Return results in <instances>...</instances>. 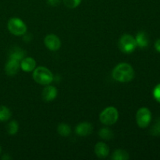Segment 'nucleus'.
Segmentation results:
<instances>
[{
    "label": "nucleus",
    "instance_id": "27",
    "mask_svg": "<svg viewBox=\"0 0 160 160\" xmlns=\"http://www.w3.org/2000/svg\"><path fill=\"white\" fill-rule=\"evenodd\" d=\"M1 152H2V148L1 146H0V154H1Z\"/></svg>",
    "mask_w": 160,
    "mask_h": 160
},
{
    "label": "nucleus",
    "instance_id": "1",
    "mask_svg": "<svg viewBox=\"0 0 160 160\" xmlns=\"http://www.w3.org/2000/svg\"><path fill=\"white\" fill-rule=\"evenodd\" d=\"M112 78L119 82H129L134 79V70L129 63L121 62L116 66L112 70Z\"/></svg>",
    "mask_w": 160,
    "mask_h": 160
},
{
    "label": "nucleus",
    "instance_id": "23",
    "mask_svg": "<svg viewBox=\"0 0 160 160\" xmlns=\"http://www.w3.org/2000/svg\"><path fill=\"white\" fill-rule=\"evenodd\" d=\"M46 2L48 5L52 6V7H56L60 4L61 0H46Z\"/></svg>",
    "mask_w": 160,
    "mask_h": 160
},
{
    "label": "nucleus",
    "instance_id": "5",
    "mask_svg": "<svg viewBox=\"0 0 160 160\" xmlns=\"http://www.w3.org/2000/svg\"><path fill=\"white\" fill-rule=\"evenodd\" d=\"M7 28L9 32L15 36H23L27 33V26L20 18L12 17L8 21Z\"/></svg>",
    "mask_w": 160,
    "mask_h": 160
},
{
    "label": "nucleus",
    "instance_id": "19",
    "mask_svg": "<svg viewBox=\"0 0 160 160\" xmlns=\"http://www.w3.org/2000/svg\"><path fill=\"white\" fill-rule=\"evenodd\" d=\"M8 134L10 135H15L19 130V124L16 120H12L6 126Z\"/></svg>",
    "mask_w": 160,
    "mask_h": 160
},
{
    "label": "nucleus",
    "instance_id": "10",
    "mask_svg": "<svg viewBox=\"0 0 160 160\" xmlns=\"http://www.w3.org/2000/svg\"><path fill=\"white\" fill-rule=\"evenodd\" d=\"M20 68V64L19 61L16 60V59H9L5 66V71H6V74L9 76H14L18 73Z\"/></svg>",
    "mask_w": 160,
    "mask_h": 160
},
{
    "label": "nucleus",
    "instance_id": "9",
    "mask_svg": "<svg viewBox=\"0 0 160 160\" xmlns=\"http://www.w3.org/2000/svg\"><path fill=\"white\" fill-rule=\"evenodd\" d=\"M57 89L56 87L52 85H46V87L43 89L42 93V99L45 102L53 101L57 96Z\"/></svg>",
    "mask_w": 160,
    "mask_h": 160
},
{
    "label": "nucleus",
    "instance_id": "4",
    "mask_svg": "<svg viewBox=\"0 0 160 160\" xmlns=\"http://www.w3.org/2000/svg\"><path fill=\"white\" fill-rule=\"evenodd\" d=\"M119 48L122 52L125 54L132 53L137 48L135 38L131 34H123L119 40Z\"/></svg>",
    "mask_w": 160,
    "mask_h": 160
},
{
    "label": "nucleus",
    "instance_id": "16",
    "mask_svg": "<svg viewBox=\"0 0 160 160\" xmlns=\"http://www.w3.org/2000/svg\"><path fill=\"white\" fill-rule=\"evenodd\" d=\"M12 116V112L9 108L5 106H0V121H7Z\"/></svg>",
    "mask_w": 160,
    "mask_h": 160
},
{
    "label": "nucleus",
    "instance_id": "21",
    "mask_svg": "<svg viewBox=\"0 0 160 160\" xmlns=\"http://www.w3.org/2000/svg\"><path fill=\"white\" fill-rule=\"evenodd\" d=\"M151 133L154 136H160V120L153 126L151 130Z\"/></svg>",
    "mask_w": 160,
    "mask_h": 160
},
{
    "label": "nucleus",
    "instance_id": "7",
    "mask_svg": "<svg viewBox=\"0 0 160 160\" xmlns=\"http://www.w3.org/2000/svg\"><path fill=\"white\" fill-rule=\"evenodd\" d=\"M44 43L46 48L51 51H57L61 47V41L57 35L54 34H48L45 38Z\"/></svg>",
    "mask_w": 160,
    "mask_h": 160
},
{
    "label": "nucleus",
    "instance_id": "6",
    "mask_svg": "<svg viewBox=\"0 0 160 160\" xmlns=\"http://www.w3.org/2000/svg\"><path fill=\"white\" fill-rule=\"evenodd\" d=\"M152 120V112L149 109L142 107L136 113V121L139 128H145L150 124Z\"/></svg>",
    "mask_w": 160,
    "mask_h": 160
},
{
    "label": "nucleus",
    "instance_id": "20",
    "mask_svg": "<svg viewBox=\"0 0 160 160\" xmlns=\"http://www.w3.org/2000/svg\"><path fill=\"white\" fill-rule=\"evenodd\" d=\"M82 0H62L64 5L69 9H75L81 3Z\"/></svg>",
    "mask_w": 160,
    "mask_h": 160
},
{
    "label": "nucleus",
    "instance_id": "17",
    "mask_svg": "<svg viewBox=\"0 0 160 160\" xmlns=\"http://www.w3.org/2000/svg\"><path fill=\"white\" fill-rule=\"evenodd\" d=\"M129 158V154L122 149L116 150L112 156V159L113 160H128Z\"/></svg>",
    "mask_w": 160,
    "mask_h": 160
},
{
    "label": "nucleus",
    "instance_id": "26",
    "mask_svg": "<svg viewBox=\"0 0 160 160\" xmlns=\"http://www.w3.org/2000/svg\"><path fill=\"white\" fill-rule=\"evenodd\" d=\"M2 159H10L11 157L10 156H8L7 155H6V156H4L3 157H2Z\"/></svg>",
    "mask_w": 160,
    "mask_h": 160
},
{
    "label": "nucleus",
    "instance_id": "25",
    "mask_svg": "<svg viewBox=\"0 0 160 160\" xmlns=\"http://www.w3.org/2000/svg\"><path fill=\"white\" fill-rule=\"evenodd\" d=\"M155 48H156V51L160 52V38L158 39L155 43Z\"/></svg>",
    "mask_w": 160,
    "mask_h": 160
},
{
    "label": "nucleus",
    "instance_id": "12",
    "mask_svg": "<svg viewBox=\"0 0 160 160\" xmlns=\"http://www.w3.org/2000/svg\"><path fill=\"white\" fill-rule=\"evenodd\" d=\"M20 68L25 72L34 71L36 68V61L32 57L23 58L20 62Z\"/></svg>",
    "mask_w": 160,
    "mask_h": 160
},
{
    "label": "nucleus",
    "instance_id": "11",
    "mask_svg": "<svg viewBox=\"0 0 160 160\" xmlns=\"http://www.w3.org/2000/svg\"><path fill=\"white\" fill-rule=\"evenodd\" d=\"M95 152L100 159L106 158L109 154V148L104 142H98L95 146Z\"/></svg>",
    "mask_w": 160,
    "mask_h": 160
},
{
    "label": "nucleus",
    "instance_id": "22",
    "mask_svg": "<svg viewBox=\"0 0 160 160\" xmlns=\"http://www.w3.org/2000/svg\"><path fill=\"white\" fill-rule=\"evenodd\" d=\"M153 97L160 103V84H157L153 90Z\"/></svg>",
    "mask_w": 160,
    "mask_h": 160
},
{
    "label": "nucleus",
    "instance_id": "2",
    "mask_svg": "<svg viewBox=\"0 0 160 160\" xmlns=\"http://www.w3.org/2000/svg\"><path fill=\"white\" fill-rule=\"evenodd\" d=\"M33 78L34 81L42 85H48L53 81V74L48 68L38 67L33 71Z\"/></svg>",
    "mask_w": 160,
    "mask_h": 160
},
{
    "label": "nucleus",
    "instance_id": "14",
    "mask_svg": "<svg viewBox=\"0 0 160 160\" xmlns=\"http://www.w3.org/2000/svg\"><path fill=\"white\" fill-rule=\"evenodd\" d=\"M135 41L137 46H139L142 48H146L149 44V39L145 31H140L138 33L135 37Z\"/></svg>",
    "mask_w": 160,
    "mask_h": 160
},
{
    "label": "nucleus",
    "instance_id": "8",
    "mask_svg": "<svg viewBox=\"0 0 160 160\" xmlns=\"http://www.w3.org/2000/svg\"><path fill=\"white\" fill-rule=\"evenodd\" d=\"M93 131V127L88 122H82L77 125L75 128V132L78 136L81 137H86L92 134Z\"/></svg>",
    "mask_w": 160,
    "mask_h": 160
},
{
    "label": "nucleus",
    "instance_id": "15",
    "mask_svg": "<svg viewBox=\"0 0 160 160\" xmlns=\"http://www.w3.org/2000/svg\"><path fill=\"white\" fill-rule=\"evenodd\" d=\"M58 134L62 137H68L71 133V128L67 123H59L57 128Z\"/></svg>",
    "mask_w": 160,
    "mask_h": 160
},
{
    "label": "nucleus",
    "instance_id": "18",
    "mask_svg": "<svg viewBox=\"0 0 160 160\" xmlns=\"http://www.w3.org/2000/svg\"><path fill=\"white\" fill-rule=\"evenodd\" d=\"M98 135L101 138L104 139V140H110V139L113 138L114 137L113 132L109 128H102L98 132Z\"/></svg>",
    "mask_w": 160,
    "mask_h": 160
},
{
    "label": "nucleus",
    "instance_id": "13",
    "mask_svg": "<svg viewBox=\"0 0 160 160\" xmlns=\"http://www.w3.org/2000/svg\"><path fill=\"white\" fill-rule=\"evenodd\" d=\"M26 52L18 46H14L10 48L9 52V59H16L17 61H21L24 58Z\"/></svg>",
    "mask_w": 160,
    "mask_h": 160
},
{
    "label": "nucleus",
    "instance_id": "24",
    "mask_svg": "<svg viewBox=\"0 0 160 160\" xmlns=\"http://www.w3.org/2000/svg\"><path fill=\"white\" fill-rule=\"evenodd\" d=\"M23 40L25 41L26 42H30L31 41V39H32V36H31V34H26V33H25L24 34H23Z\"/></svg>",
    "mask_w": 160,
    "mask_h": 160
},
{
    "label": "nucleus",
    "instance_id": "3",
    "mask_svg": "<svg viewBox=\"0 0 160 160\" xmlns=\"http://www.w3.org/2000/svg\"><path fill=\"white\" fill-rule=\"evenodd\" d=\"M119 119L118 110L113 106H109L103 109L102 112L100 113L99 120L102 123L107 126L113 125L117 122Z\"/></svg>",
    "mask_w": 160,
    "mask_h": 160
}]
</instances>
